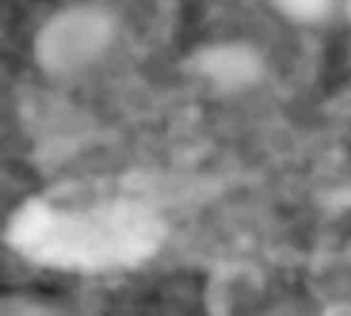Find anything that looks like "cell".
Listing matches in <instances>:
<instances>
[{
  "mask_svg": "<svg viewBox=\"0 0 351 316\" xmlns=\"http://www.w3.org/2000/svg\"><path fill=\"white\" fill-rule=\"evenodd\" d=\"M117 39L115 14L95 2L56 10L37 29L33 58L51 78H72L95 66Z\"/></svg>",
  "mask_w": 351,
  "mask_h": 316,
  "instance_id": "7a4b0ae2",
  "label": "cell"
},
{
  "mask_svg": "<svg viewBox=\"0 0 351 316\" xmlns=\"http://www.w3.org/2000/svg\"><path fill=\"white\" fill-rule=\"evenodd\" d=\"M4 241L33 265L103 276L150 261L167 241V224L134 199L64 208L31 197L10 214Z\"/></svg>",
  "mask_w": 351,
  "mask_h": 316,
  "instance_id": "6da1fadb",
  "label": "cell"
},
{
  "mask_svg": "<svg viewBox=\"0 0 351 316\" xmlns=\"http://www.w3.org/2000/svg\"><path fill=\"white\" fill-rule=\"evenodd\" d=\"M327 315H351V302L341 304V306H331V308H327Z\"/></svg>",
  "mask_w": 351,
  "mask_h": 316,
  "instance_id": "5b68a950",
  "label": "cell"
},
{
  "mask_svg": "<svg viewBox=\"0 0 351 316\" xmlns=\"http://www.w3.org/2000/svg\"><path fill=\"white\" fill-rule=\"evenodd\" d=\"M197 78L214 93L241 95L265 78L263 53L249 41H216L202 45L189 60Z\"/></svg>",
  "mask_w": 351,
  "mask_h": 316,
  "instance_id": "3957f363",
  "label": "cell"
},
{
  "mask_svg": "<svg viewBox=\"0 0 351 316\" xmlns=\"http://www.w3.org/2000/svg\"><path fill=\"white\" fill-rule=\"evenodd\" d=\"M274 8L296 25H319L335 8V0H271Z\"/></svg>",
  "mask_w": 351,
  "mask_h": 316,
  "instance_id": "277c9868",
  "label": "cell"
},
{
  "mask_svg": "<svg viewBox=\"0 0 351 316\" xmlns=\"http://www.w3.org/2000/svg\"><path fill=\"white\" fill-rule=\"evenodd\" d=\"M346 8H348V16H350L351 21V0H346Z\"/></svg>",
  "mask_w": 351,
  "mask_h": 316,
  "instance_id": "8992f818",
  "label": "cell"
}]
</instances>
